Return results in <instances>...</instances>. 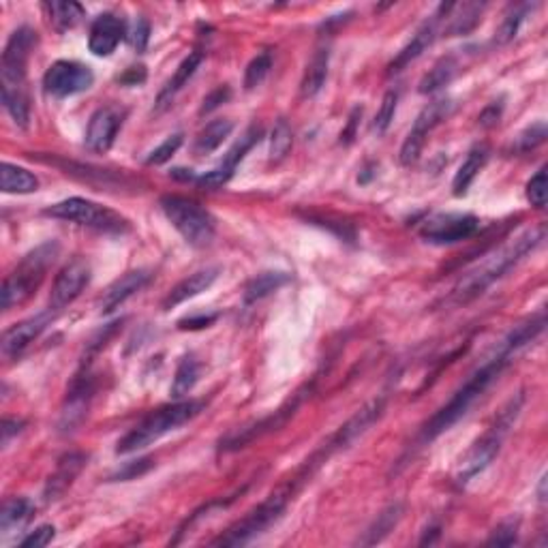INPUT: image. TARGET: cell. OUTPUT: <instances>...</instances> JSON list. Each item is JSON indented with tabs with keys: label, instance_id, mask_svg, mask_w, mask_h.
<instances>
[{
	"label": "cell",
	"instance_id": "26",
	"mask_svg": "<svg viewBox=\"0 0 548 548\" xmlns=\"http://www.w3.org/2000/svg\"><path fill=\"white\" fill-rule=\"evenodd\" d=\"M328 69H330V47L322 45L317 47L315 54L311 56L308 65L305 69V76L300 82V94L305 99L315 97L319 90L323 88L328 79Z\"/></svg>",
	"mask_w": 548,
	"mask_h": 548
},
{
	"label": "cell",
	"instance_id": "12",
	"mask_svg": "<svg viewBox=\"0 0 548 548\" xmlns=\"http://www.w3.org/2000/svg\"><path fill=\"white\" fill-rule=\"evenodd\" d=\"M452 108H454V103L448 99H439L435 101V103H430L420 111V116L413 122L412 131H409V135L405 137V142H403L401 146V163L403 165H413L420 159V154H422L424 143H427L429 133L435 129V127H439L441 122H444L448 116L452 114Z\"/></svg>",
	"mask_w": 548,
	"mask_h": 548
},
{
	"label": "cell",
	"instance_id": "18",
	"mask_svg": "<svg viewBox=\"0 0 548 548\" xmlns=\"http://www.w3.org/2000/svg\"><path fill=\"white\" fill-rule=\"evenodd\" d=\"M56 313L52 308L39 313V315L24 319V322L15 323L3 334V356L4 358H18L22 351L29 348L30 343H35L41 334L45 332V328L54 322Z\"/></svg>",
	"mask_w": 548,
	"mask_h": 548
},
{
	"label": "cell",
	"instance_id": "31",
	"mask_svg": "<svg viewBox=\"0 0 548 548\" xmlns=\"http://www.w3.org/2000/svg\"><path fill=\"white\" fill-rule=\"evenodd\" d=\"M488 161V148L487 146H476L473 151H470L467 159L462 161L459 168V172L454 176V183H452V189H454L456 198L467 193V189L471 187V183L476 180V176L482 172V168Z\"/></svg>",
	"mask_w": 548,
	"mask_h": 548
},
{
	"label": "cell",
	"instance_id": "49",
	"mask_svg": "<svg viewBox=\"0 0 548 548\" xmlns=\"http://www.w3.org/2000/svg\"><path fill=\"white\" fill-rule=\"evenodd\" d=\"M148 41H151V24H148L143 18H140V20H137L135 29H133V33H131V44L137 52H143V50H146Z\"/></svg>",
	"mask_w": 548,
	"mask_h": 548
},
{
	"label": "cell",
	"instance_id": "7",
	"mask_svg": "<svg viewBox=\"0 0 548 548\" xmlns=\"http://www.w3.org/2000/svg\"><path fill=\"white\" fill-rule=\"evenodd\" d=\"M161 210L165 219L172 223L174 230L191 247H209L215 241V219H212L209 210L201 209L198 201L183 198V195H165V198H161Z\"/></svg>",
	"mask_w": 548,
	"mask_h": 548
},
{
	"label": "cell",
	"instance_id": "14",
	"mask_svg": "<svg viewBox=\"0 0 548 548\" xmlns=\"http://www.w3.org/2000/svg\"><path fill=\"white\" fill-rule=\"evenodd\" d=\"M88 283H90V266L86 259L76 258L58 273L54 285H52L50 307L47 308H52V311L58 315V313L65 311L73 300H78L79 294L88 287Z\"/></svg>",
	"mask_w": 548,
	"mask_h": 548
},
{
	"label": "cell",
	"instance_id": "27",
	"mask_svg": "<svg viewBox=\"0 0 548 548\" xmlns=\"http://www.w3.org/2000/svg\"><path fill=\"white\" fill-rule=\"evenodd\" d=\"M201 62H204V54H201V52H198V50L191 52V54L184 58L183 62H180L178 69H176L174 78L169 79V82L163 86L161 93H159L157 108H165L168 103H172V99L176 97V94H178L180 90L187 86L189 79L195 76V71H198Z\"/></svg>",
	"mask_w": 548,
	"mask_h": 548
},
{
	"label": "cell",
	"instance_id": "35",
	"mask_svg": "<svg viewBox=\"0 0 548 548\" xmlns=\"http://www.w3.org/2000/svg\"><path fill=\"white\" fill-rule=\"evenodd\" d=\"M45 12L58 33H67L84 18V7L79 3H47Z\"/></svg>",
	"mask_w": 548,
	"mask_h": 548
},
{
	"label": "cell",
	"instance_id": "21",
	"mask_svg": "<svg viewBox=\"0 0 548 548\" xmlns=\"http://www.w3.org/2000/svg\"><path fill=\"white\" fill-rule=\"evenodd\" d=\"M151 279H152V273L143 268L131 270V273L120 276L119 281H114V283L105 290L103 298H101V302H99L101 313H105V315H108V313H114L116 308H119L120 305H125L131 296H135L137 291H142L143 287L151 283Z\"/></svg>",
	"mask_w": 548,
	"mask_h": 548
},
{
	"label": "cell",
	"instance_id": "6",
	"mask_svg": "<svg viewBox=\"0 0 548 548\" xmlns=\"http://www.w3.org/2000/svg\"><path fill=\"white\" fill-rule=\"evenodd\" d=\"M520 407H523V395H516V398H510L508 405L499 412L493 427L488 429L461 459L459 470H456V482L467 484L470 480H473L478 473H482L488 465H491L495 456H497L499 450H502L505 435H508L510 427H512L516 416H519Z\"/></svg>",
	"mask_w": 548,
	"mask_h": 548
},
{
	"label": "cell",
	"instance_id": "50",
	"mask_svg": "<svg viewBox=\"0 0 548 548\" xmlns=\"http://www.w3.org/2000/svg\"><path fill=\"white\" fill-rule=\"evenodd\" d=\"M502 111H503V99L493 101L491 105H487V108H484L478 122H480V127H487V129H488V127H495L499 122V119H502Z\"/></svg>",
	"mask_w": 548,
	"mask_h": 548
},
{
	"label": "cell",
	"instance_id": "37",
	"mask_svg": "<svg viewBox=\"0 0 548 548\" xmlns=\"http://www.w3.org/2000/svg\"><path fill=\"white\" fill-rule=\"evenodd\" d=\"M198 380H200L198 360H195L193 356H184V358L180 360L178 369H176L174 384H172V398H176V401H183V398L193 390L195 384H198Z\"/></svg>",
	"mask_w": 548,
	"mask_h": 548
},
{
	"label": "cell",
	"instance_id": "2",
	"mask_svg": "<svg viewBox=\"0 0 548 548\" xmlns=\"http://www.w3.org/2000/svg\"><path fill=\"white\" fill-rule=\"evenodd\" d=\"M510 358H512V354L499 349L491 360L484 362L480 369H478L476 373H473L470 380L454 392V395H452L450 401L446 403V405L441 407L427 424H424L416 438V448L420 450L424 448V446L433 444V441L441 438L446 430L454 427L461 418H465L467 412L473 407V403H476L478 398H480L484 392L499 380V375L503 373L505 366L510 364Z\"/></svg>",
	"mask_w": 548,
	"mask_h": 548
},
{
	"label": "cell",
	"instance_id": "4",
	"mask_svg": "<svg viewBox=\"0 0 548 548\" xmlns=\"http://www.w3.org/2000/svg\"><path fill=\"white\" fill-rule=\"evenodd\" d=\"M204 407V401H176L172 405L157 409V412H152L151 416L143 418L135 429H131L129 433L119 441L116 454H131V452L148 448L154 441L165 438V435L172 433L176 429H180L183 424H187L189 420H193Z\"/></svg>",
	"mask_w": 548,
	"mask_h": 548
},
{
	"label": "cell",
	"instance_id": "43",
	"mask_svg": "<svg viewBox=\"0 0 548 548\" xmlns=\"http://www.w3.org/2000/svg\"><path fill=\"white\" fill-rule=\"evenodd\" d=\"M548 184H546V168H542L540 172H537L534 178L527 183V200H529V204L534 206V209L542 210L546 206V198H548Z\"/></svg>",
	"mask_w": 548,
	"mask_h": 548
},
{
	"label": "cell",
	"instance_id": "38",
	"mask_svg": "<svg viewBox=\"0 0 548 548\" xmlns=\"http://www.w3.org/2000/svg\"><path fill=\"white\" fill-rule=\"evenodd\" d=\"M536 4L523 3V4H516L508 12V15L503 18L502 26H499L497 35H495V44L497 45H508L510 41L516 39V35H519L520 26L525 24V20L529 18V13L534 12Z\"/></svg>",
	"mask_w": 548,
	"mask_h": 548
},
{
	"label": "cell",
	"instance_id": "19",
	"mask_svg": "<svg viewBox=\"0 0 548 548\" xmlns=\"http://www.w3.org/2000/svg\"><path fill=\"white\" fill-rule=\"evenodd\" d=\"M93 377L88 373L78 375L76 380H73L71 388H69L67 392V401L65 407H62L61 413V427L62 433H73L79 424H82V420L88 416V405H90V398H93Z\"/></svg>",
	"mask_w": 548,
	"mask_h": 548
},
{
	"label": "cell",
	"instance_id": "47",
	"mask_svg": "<svg viewBox=\"0 0 548 548\" xmlns=\"http://www.w3.org/2000/svg\"><path fill=\"white\" fill-rule=\"evenodd\" d=\"M230 97H232L230 86H219V88H215V90H212V93L209 94V97L204 99V105H201L200 114H201V116H204V114H210V111H215L217 108H221L223 103H227V101H230Z\"/></svg>",
	"mask_w": 548,
	"mask_h": 548
},
{
	"label": "cell",
	"instance_id": "9",
	"mask_svg": "<svg viewBox=\"0 0 548 548\" xmlns=\"http://www.w3.org/2000/svg\"><path fill=\"white\" fill-rule=\"evenodd\" d=\"M37 45V33L29 26H22L9 37L0 61V82L3 93H26V67L29 56Z\"/></svg>",
	"mask_w": 548,
	"mask_h": 548
},
{
	"label": "cell",
	"instance_id": "51",
	"mask_svg": "<svg viewBox=\"0 0 548 548\" xmlns=\"http://www.w3.org/2000/svg\"><path fill=\"white\" fill-rule=\"evenodd\" d=\"M217 315H201V317H189L183 319V322H178V326L183 330H198V328H209L212 322H215Z\"/></svg>",
	"mask_w": 548,
	"mask_h": 548
},
{
	"label": "cell",
	"instance_id": "40",
	"mask_svg": "<svg viewBox=\"0 0 548 548\" xmlns=\"http://www.w3.org/2000/svg\"><path fill=\"white\" fill-rule=\"evenodd\" d=\"M270 69H273V52L270 50L259 52V54L249 62L247 71H244V88L247 90L258 88L259 84L268 78Z\"/></svg>",
	"mask_w": 548,
	"mask_h": 548
},
{
	"label": "cell",
	"instance_id": "46",
	"mask_svg": "<svg viewBox=\"0 0 548 548\" xmlns=\"http://www.w3.org/2000/svg\"><path fill=\"white\" fill-rule=\"evenodd\" d=\"M56 529L52 525H41L37 527L33 534H29L24 537L22 542H20V546L22 548H44L50 544L52 540H54Z\"/></svg>",
	"mask_w": 548,
	"mask_h": 548
},
{
	"label": "cell",
	"instance_id": "5",
	"mask_svg": "<svg viewBox=\"0 0 548 548\" xmlns=\"http://www.w3.org/2000/svg\"><path fill=\"white\" fill-rule=\"evenodd\" d=\"M58 251H61V247H58V242L54 241L41 244L35 251L26 255L12 274H7V279H4L3 283V291H0V296H3L0 298L3 311H9V308L22 305V302H26L35 294L37 287L45 279V273L50 270V266L56 262Z\"/></svg>",
	"mask_w": 548,
	"mask_h": 548
},
{
	"label": "cell",
	"instance_id": "30",
	"mask_svg": "<svg viewBox=\"0 0 548 548\" xmlns=\"http://www.w3.org/2000/svg\"><path fill=\"white\" fill-rule=\"evenodd\" d=\"M403 516V505L401 503H392L388 505L386 510H381L377 514V519L369 525V529L364 531V537L360 540V546H375L380 542H384L388 536L395 531V527L398 525Z\"/></svg>",
	"mask_w": 548,
	"mask_h": 548
},
{
	"label": "cell",
	"instance_id": "17",
	"mask_svg": "<svg viewBox=\"0 0 548 548\" xmlns=\"http://www.w3.org/2000/svg\"><path fill=\"white\" fill-rule=\"evenodd\" d=\"M450 4L452 3L439 4L438 12H435V15H430V20H427V22L420 26V29L416 30V35H413V39L409 41V44L403 47L401 52H398V54L395 56V61H392L390 67H388V73H390V76H392V73L403 71V69L412 65L413 61H418V58L422 56L424 52H427L429 47L435 44V39H438L439 22H441V20H444L446 12H448V9H450Z\"/></svg>",
	"mask_w": 548,
	"mask_h": 548
},
{
	"label": "cell",
	"instance_id": "24",
	"mask_svg": "<svg viewBox=\"0 0 548 548\" xmlns=\"http://www.w3.org/2000/svg\"><path fill=\"white\" fill-rule=\"evenodd\" d=\"M56 165H62V168L67 169V174L78 176L79 180H84V183L88 184H99V187L103 189H131L135 187L133 184V180L127 174H114L110 172V169H101V168H93V165H79V163H61L54 161Z\"/></svg>",
	"mask_w": 548,
	"mask_h": 548
},
{
	"label": "cell",
	"instance_id": "42",
	"mask_svg": "<svg viewBox=\"0 0 548 548\" xmlns=\"http://www.w3.org/2000/svg\"><path fill=\"white\" fill-rule=\"evenodd\" d=\"M546 140V125L544 122H536V125L527 127V129L516 137L512 143L514 152H529L534 148L540 146L542 142Z\"/></svg>",
	"mask_w": 548,
	"mask_h": 548
},
{
	"label": "cell",
	"instance_id": "25",
	"mask_svg": "<svg viewBox=\"0 0 548 548\" xmlns=\"http://www.w3.org/2000/svg\"><path fill=\"white\" fill-rule=\"evenodd\" d=\"M482 12H484V4L480 3L450 4L448 13H446L448 24H446L444 33L448 37L470 35L471 30L482 22Z\"/></svg>",
	"mask_w": 548,
	"mask_h": 548
},
{
	"label": "cell",
	"instance_id": "22",
	"mask_svg": "<svg viewBox=\"0 0 548 548\" xmlns=\"http://www.w3.org/2000/svg\"><path fill=\"white\" fill-rule=\"evenodd\" d=\"M86 462H88V456L84 454V452H69V454L62 456V459L58 461L54 473H52L50 480H47L45 484V491H44L45 502H54V499L61 497V495L71 487L73 480H76L79 473H82L84 467H86Z\"/></svg>",
	"mask_w": 548,
	"mask_h": 548
},
{
	"label": "cell",
	"instance_id": "10",
	"mask_svg": "<svg viewBox=\"0 0 548 548\" xmlns=\"http://www.w3.org/2000/svg\"><path fill=\"white\" fill-rule=\"evenodd\" d=\"M480 230V221L473 215L462 212H441V215L429 217L420 225V238L430 244H456L471 238Z\"/></svg>",
	"mask_w": 548,
	"mask_h": 548
},
{
	"label": "cell",
	"instance_id": "23",
	"mask_svg": "<svg viewBox=\"0 0 548 548\" xmlns=\"http://www.w3.org/2000/svg\"><path fill=\"white\" fill-rule=\"evenodd\" d=\"M219 274H221V268H217L215 266V268L198 270V273H193L191 276H187V279H183L178 285L169 290L168 296H165L163 308L165 311H169V308L183 305V302L191 300V298L200 296L201 291L210 290L212 283L219 279Z\"/></svg>",
	"mask_w": 548,
	"mask_h": 548
},
{
	"label": "cell",
	"instance_id": "36",
	"mask_svg": "<svg viewBox=\"0 0 548 548\" xmlns=\"http://www.w3.org/2000/svg\"><path fill=\"white\" fill-rule=\"evenodd\" d=\"M33 516V503L24 497H9L3 502V510H0V529L4 534L13 529V527H22L26 520Z\"/></svg>",
	"mask_w": 548,
	"mask_h": 548
},
{
	"label": "cell",
	"instance_id": "39",
	"mask_svg": "<svg viewBox=\"0 0 548 548\" xmlns=\"http://www.w3.org/2000/svg\"><path fill=\"white\" fill-rule=\"evenodd\" d=\"M291 146H294V133H291L290 122L285 119H279L273 129V135H270V161H283V159H287V154H290Z\"/></svg>",
	"mask_w": 548,
	"mask_h": 548
},
{
	"label": "cell",
	"instance_id": "45",
	"mask_svg": "<svg viewBox=\"0 0 548 548\" xmlns=\"http://www.w3.org/2000/svg\"><path fill=\"white\" fill-rule=\"evenodd\" d=\"M519 540V520H503L497 529L493 531V536L488 537V546H512Z\"/></svg>",
	"mask_w": 548,
	"mask_h": 548
},
{
	"label": "cell",
	"instance_id": "29",
	"mask_svg": "<svg viewBox=\"0 0 548 548\" xmlns=\"http://www.w3.org/2000/svg\"><path fill=\"white\" fill-rule=\"evenodd\" d=\"M0 189L12 195H29L39 189V180L29 169L4 161L3 172H0Z\"/></svg>",
	"mask_w": 548,
	"mask_h": 548
},
{
	"label": "cell",
	"instance_id": "13",
	"mask_svg": "<svg viewBox=\"0 0 548 548\" xmlns=\"http://www.w3.org/2000/svg\"><path fill=\"white\" fill-rule=\"evenodd\" d=\"M305 390H307V388H305ZM305 390L296 392V397L291 398L290 403H285V405L281 409H276L273 416H268V418L259 420V422L247 424V427L233 430V433H230L225 439L221 441V450L223 452H233V450L247 448L251 441L264 438V435L273 433V430H279L281 427H285L287 420L294 416L296 409L300 407L302 398H305Z\"/></svg>",
	"mask_w": 548,
	"mask_h": 548
},
{
	"label": "cell",
	"instance_id": "3",
	"mask_svg": "<svg viewBox=\"0 0 548 548\" xmlns=\"http://www.w3.org/2000/svg\"><path fill=\"white\" fill-rule=\"evenodd\" d=\"M319 462H322V459H319L317 454H313L311 459H308L305 465L296 471L294 478H290L285 484H281L273 495H268V499H264L258 508H253L251 512L244 516V519L238 520L236 525H232L230 529H227L223 536L217 537L212 544L215 546H242V544H249V542H253L258 536H262L268 527H273L276 520L281 519V514L285 512V508L290 505L291 499H294V495L300 491L302 484H305L308 478L317 471Z\"/></svg>",
	"mask_w": 548,
	"mask_h": 548
},
{
	"label": "cell",
	"instance_id": "34",
	"mask_svg": "<svg viewBox=\"0 0 548 548\" xmlns=\"http://www.w3.org/2000/svg\"><path fill=\"white\" fill-rule=\"evenodd\" d=\"M456 71H459V65H456V61L452 56L441 58V61L435 62V67L430 69V71L420 79V93L422 94H433L438 93V90L446 88L452 79L456 78Z\"/></svg>",
	"mask_w": 548,
	"mask_h": 548
},
{
	"label": "cell",
	"instance_id": "16",
	"mask_svg": "<svg viewBox=\"0 0 548 548\" xmlns=\"http://www.w3.org/2000/svg\"><path fill=\"white\" fill-rule=\"evenodd\" d=\"M127 111L119 105H105L97 110L86 127V148L90 152H108L111 143L116 142V135L122 129Z\"/></svg>",
	"mask_w": 548,
	"mask_h": 548
},
{
	"label": "cell",
	"instance_id": "32",
	"mask_svg": "<svg viewBox=\"0 0 548 548\" xmlns=\"http://www.w3.org/2000/svg\"><path fill=\"white\" fill-rule=\"evenodd\" d=\"M544 326H546V313L540 311L537 315L529 317L527 322L519 323V326H514L512 332L503 339L502 349L508 351V354H514L516 349L525 348L527 343H531V340L540 337V334L544 332Z\"/></svg>",
	"mask_w": 548,
	"mask_h": 548
},
{
	"label": "cell",
	"instance_id": "20",
	"mask_svg": "<svg viewBox=\"0 0 548 548\" xmlns=\"http://www.w3.org/2000/svg\"><path fill=\"white\" fill-rule=\"evenodd\" d=\"M127 29L125 22L114 13H101L90 26L88 47L94 56H110L114 54L116 47L125 39Z\"/></svg>",
	"mask_w": 548,
	"mask_h": 548
},
{
	"label": "cell",
	"instance_id": "8",
	"mask_svg": "<svg viewBox=\"0 0 548 548\" xmlns=\"http://www.w3.org/2000/svg\"><path fill=\"white\" fill-rule=\"evenodd\" d=\"M45 217L58 221L76 223V225L90 227V230L105 233H127L131 230V223L119 212L105 209V206L84 198H69L65 201L50 206L44 210Z\"/></svg>",
	"mask_w": 548,
	"mask_h": 548
},
{
	"label": "cell",
	"instance_id": "28",
	"mask_svg": "<svg viewBox=\"0 0 548 548\" xmlns=\"http://www.w3.org/2000/svg\"><path fill=\"white\" fill-rule=\"evenodd\" d=\"M287 283H290V274L287 273H279V270L259 273L244 287V302H247V305H255V302L264 300V298L279 291L281 287Z\"/></svg>",
	"mask_w": 548,
	"mask_h": 548
},
{
	"label": "cell",
	"instance_id": "48",
	"mask_svg": "<svg viewBox=\"0 0 548 548\" xmlns=\"http://www.w3.org/2000/svg\"><path fill=\"white\" fill-rule=\"evenodd\" d=\"M152 467V461L151 459H142V461H133V462H127L122 470L116 473L114 480H133V478L137 476H143L148 470Z\"/></svg>",
	"mask_w": 548,
	"mask_h": 548
},
{
	"label": "cell",
	"instance_id": "33",
	"mask_svg": "<svg viewBox=\"0 0 548 548\" xmlns=\"http://www.w3.org/2000/svg\"><path fill=\"white\" fill-rule=\"evenodd\" d=\"M232 131H233L232 120L221 119V120L209 122V125L198 133V137H195V143H193L195 154H198V157H206V154L215 152L217 148H219L221 143L232 135Z\"/></svg>",
	"mask_w": 548,
	"mask_h": 548
},
{
	"label": "cell",
	"instance_id": "41",
	"mask_svg": "<svg viewBox=\"0 0 548 548\" xmlns=\"http://www.w3.org/2000/svg\"><path fill=\"white\" fill-rule=\"evenodd\" d=\"M397 105H398V90H388L384 94V99H381L380 110H377L375 114V122H373V131L377 135H384V133L390 129L392 120H395L397 114Z\"/></svg>",
	"mask_w": 548,
	"mask_h": 548
},
{
	"label": "cell",
	"instance_id": "53",
	"mask_svg": "<svg viewBox=\"0 0 548 548\" xmlns=\"http://www.w3.org/2000/svg\"><path fill=\"white\" fill-rule=\"evenodd\" d=\"M22 427H24L22 420L4 418V422H3V444L7 446V444H9V439H12L13 435H18L20 430H22Z\"/></svg>",
	"mask_w": 548,
	"mask_h": 548
},
{
	"label": "cell",
	"instance_id": "11",
	"mask_svg": "<svg viewBox=\"0 0 548 548\" xmlns=\"http://www.w3.org/2000/svg\"><path fill=\"white\" fill-rule=\"evenodd\" d=\"M94 84L90 67L76 61H58L45 71L44 90L54 99H67L84 93Z\"/></svg>",
	"mask_w": 548,
	"mask_h": 548
},
{
	"label": "cell",
	"instance_id": "1",
	"mask_svg": "<svg viewBox=\"0 0 548 548\" xmlns=\"http://www.w3.org/2000/svg\"><path fill=\"white\" fill-rule=\"evenodd\" d=\"M544 225H540L512 238V241L502 244L499 249H495L491 255H487L476 268H471L470 273L454 285L448 302H452V305H470L476 298H480L495 281L502 279L520 259H525L527 255L534 253L542 244V241H544Z\"/></svg>",
	"mask_w": 548,
	"mask_h": 548
},
{
	"label": "cell",
	"instance_id": "54",
	"mask_svg": "<svg viewBox=\"0 0 548 548\" xmlns=\"http://www.w3.org/2000/svg\"><path fill=\"white\" fill-rule=\"evenodd\" d=\"M143 79H146V71H143V67H131L129 71L122 76V82L131 84V86H137V84H142Z\"/></svg>",
	"mask_w": 548,
	"mask_h": 548
},
{
	"label": "cell",
	"instance_id": "15",
	"mask_svg": "<svg viewBox=\"0 0 548 548\" xmlns=\"http://www.w3.org/2000/svg\"><path fill=\"white\" fill-rule=\"evenodd\" d=\"M259 137H262V127L253 125L249 127L247 131H244V135L238 140L233 146L227 151L225 157H223V161L219 168H215L212 172H209L206 176H201V178L198 180V184L201 189H219L223 187V184L227 183V180L232 178L233 172H236V168L241 165V161L244 157H247V152L251 151V148L255 146V143L259 142Z\"/></svg>",
	"mask_w": 548,
	"mask_h": 548
},
{
	"label": "cell",
	"instance_id": "52",
	"mask_svg": "<svg viewBox=\"0 0 548 548\" xmlns=\"http://www.w3.org/2000/svg\"><path fill=\"white\" fill-rule=\"evenodd\" d=\"M360 116H362V110H360V108H356L354 111H351L348 129L340 133V142H343V143H351V142H354V137H356V127H358Z\"/></svg>",
	"mask_w": 548,
	"mask_h": 548
},
{
	"label": "cell",
	"instance_id": "44",
	"mask_svg": "<svg viewBox=\"0 0 548 548\" xmlns=\"http://www.w3.org/2000/svg\"><path fill=\"white\" fill-rule=\"evenodd\" d=\"M183 146V133H174V135H169L168 140H165L161 146L154 148L151 152V157L146 159V165H163L168 163L169 159L174 157L176 152H178V148Z\"/></svg>",
	"mask_w": 548,
	"mask_h": 548
}]
</instances>
